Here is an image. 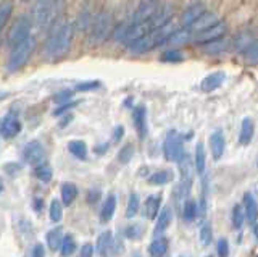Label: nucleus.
<instances>
[{
  "instance_id": "obj_1",
  "label": "nucleus",
  "mask_w": 258,
  "mask_h": 257,
  "mask_svg": "<svg viewBox=\"0 0 258 257\" xmlns=\"http://www.w3.org/2000/svg\"><path fill=\"white\" fill-rule=\"evenodd\" d=\"M73 36H75V26L68 21H58L50 28L48 37L44 44V55L48 60L61 59L68 54Z\"/></svg>"
},
{
  "instance_id": "obj_2",
  "label": "nucleus",
  "mask_w": 258,
  "mask_h": 257,
  "mask_svg": "<svg viewBox=\"0 0 258 257\" xmlns=\"http://www.w3.org/2000/svg\"><path fill=\"white\" fill-rule=\"evenodd\" d=\"M171 33H173V23L169 21V23H166L165 26H160L157 29H153V31H150L149 34H145L144 37L137 39V41H134L133 44H129L127 49L131 50L133 54L150 52V50L155 49V47L163 45Z\"/></svg>"
},
{
  "instance_id": "obj_3",
  "label": "nucleus",
  "mask_w": 258,
  "mask_h": 257,
  "mask_svg": "<svg viewBox=\"0 0 258 257\" xmlns=\"http://www.w3.org/2000/svg\"><path fill=\"white\" fill-rule=\"evenodd\" d=\"M60 10L58 4L55 0H36L34 7H32V23L40 31H45L55 25V20L58 18Z\"/></svg>"
},
{
  "instance_id": "obj_4",
  "label": "nucleus",
  "mask_w": 258,
  "mask_h": 257,
  "mask_svg": "<svg viewBox=\"0 0 258 257\" xmlns=\"http://www.w3.org/2000/svg\"><path fill=\"white\" fill-rule=\"evenodd\" d=\"M113 31H115V25H113L111 15L107 12L97 13L89 26V42L103 44L108 41V37H113Z\"/></svg>"
},
{
  "instance_id": "obj_5",
  "label": "nucleus",
  "mask_w": 258,
  "mask_h": 257,
  "mask_svg": "<svg viewBox=\"0 0 258 257\" xmlns=\"http://www.w3.org/2000/svg\"><path fill=\"white\" fill-rule=\"evenodd\" d=\"M36 49V37L31 36L28 37L26 41H23L21 44L12 47V52H10V57H8L7 62V68L8 71H18L21 67H24L28 63V60L31 59L32 52Z\"/></svg>"
},
{
  "instance_id": "obj_6",
  "label": "nucleus",
  "mask_w": 258,
  "mask_h": 257,
  "mask_svg": "<svg viewBox=\"0 0 258 257\" xmlns=\"http://www.w3.org/2000/svg\"><path fill=\"white\" fill-rule=\"evenodd\" d=\"M32 18L28 15H21V17L13 23V26L10 29L7 37V42L10 47H15L21 44L23 41H26L28 37H31V29H32Z\"/></svg>"
},
{
  "instance_id": "obj_7",
  "label": "nucleus",
  "mask_w": 258,
  "mask_h": 257,
  "mask_svg": "<svg viewBox=\"0 0 258 257\" xmlns=\"http://www.w3.org/2000/svg\"><path fill=\"white\" fill-rule=\"evenodd\" d=\"M163 154L168 162H181L184 159L182 139L177 131H169L163 141Z\"/></svg>"
},
{
  "instance_id": "obj_8",
  "label": "nucleus",
  "mask_w": 258,
  "mask_h": 257,
  "mask_svg": "<svg viewBox=\"0 0 258 257\" xmlns=\"http://www.w3.org/2000/svg\"><path fill=\"white\" fill-rule=\"evenodd\" d=\"M224 31H226V26L223 25V23H216V25L212 26V28L204 29V31H199V33H194L192 37H190V41H194L196 44H202V45H204V44H208V42L216 41V39L223 37Z\"/></svg>"
},
{
  "instance_id": "obj_9",
  "label": "nucleus",
  "mask_w": 258,
  "mask_h": 257,
  "mask_svg": "<svg viewBox=\"0 0 258 257\" xmlns=\"http://www.w3.org/2000/svg\"><path fill=\"white\" fill-rule=\"evenodd\" d=\"M23 157L31 165H36L37 167L40 164H44V159H45L44 146L39 141H31V142H28L26 146H24Z\"/></svg>"
},
{
  "instance_id": "obj_10",
  "label": "nucleus",
  "mask_w": 258,
  "mask_h": 257,
  "mask_svg": "<svg viewBox=\"0 0 258 257\" xmlns=\"http://www.w3.org/2000/svg\"><path fill=\"white\" fill-rule=\"evenodd\" d=\"M20 131H21V123L16 115L8 114L0 120V134H2L5 139L15 138V136H18Z\"/></svg>"
},
{
  "instance_id": "obj_11",
  "label": "nucleus",
  "mask_w": 258,
  "mask_h": 257,
  "mask_svg": "<svg viewBox=\"0 0 258 257\" xmlns=\"http://www.w3.org/2000/svg\"><path fill=\"white\" fill-rule=\"evenodd\" d=\"M216 23H220V21H218L216 15L212 13V12H205V13H202L190 26H187V29L194 34V33H199V31H204V29H208V28L215 26Z\"/></svg>"
},
{
  "instance_id": "obj_12",
  "label": "nucleus",
  "mask_w": 258,
  "mask_h": 257,
  "mask_svg": "<svg viewBox=\"0 0 258 257\" xmlns=\"http://www.w3.org/2000/svg\"><path fill=\"white\" fill-rule=\"evenodd\" d=\"M226 149V139L221 130H216L210 134V150H212V156L215 160H220L224 154Z\"/></svg>"
},
{
  "instance_id": "obj_13",
  "label": "nucleus",
  "mask_w": 258,
  "mask_h": 257,
  "mask_svg": "<svg viewBox=\"0 0 258 257\" xmlns=\"http://www.w3.org/2000/svg\"><path fill=\"white\" fill-rule=\"evenodd\" d=\"M133 122L137 133H139V138L144 139L147 136V110L144 106L136 107L133 112Z\"/></svg>"
},
{
  "instance_id": "obj_14",
  "label": "nucleus",
  "mask_w": 258,
  "mask_h": 257,
  "mask_svg": "<svg viewBox=\"0 0 258 257\" xmlns=\"http://www.w3.org/2000/svg\"><path fill=\"white\" fill-rule=\"evenodd\" d=\"M224 79H226V75L223 71H215V73H210L208 76L202 79L200 87H202V91H205V92H213L218 87L223 86Z\"/></svg>"
},
{
  "instance_id": "obj_15",
  "label": "nucleus",
  "mask_w": 258,
  "mask_h": 257,
  "mask_svg": "<svg viewBox=\"0 0 258 257\" xmlns=\"http://www.w3.org/2000/svg\"><path fill=\"white\" fill-rule=\"evenodd\" d=\"M160 204H161V196L160 194H152L145 199L144 205V215H147V219L157 220V217L160 214Z\"/></svg>"
},
{
  "instance_id": "obj_16",
  "label": "nucleus",
  "mask_w": 258,
  "mask_h": 257,
  "mask_svg": "<svg viewBox=\"0 0 258 257\" xmlns=\"http://www.w3.org/2000/svg\"><path fill=\"white\" fill-rule=\"evenodd\" d=\"M253 133H255V125L252 122V118H244L240 125V134H239V142L242 146H248L253 139Z\"/></svg>"
},
{
  "instance_id": "obj_17",
  "label": "nucleus",
  "mask_w": 258,
  "mask_h": 257,
  "mask_svg": "<svg viewBox=\"0 0 258 257\" xmlns=\"http://www.w3.org/2000/svg\"><path fill=\"white\" fill-rule=\"evenodd\" d=\"M207 10H205V7L202 5L200 2H197V4H192L190 7H187L185 9V12L182 13V23H184V26L187 28V26H190L194 21H196L202 13H205Z\"/></svg>"
},
{
  "instance_id": "obj_18",
  "label": "nucleus",
  "mask_w": 258,
  "mask_h": 257,
  "mask_svg": "<svg viewBox=\"0 0 258 257\" xmlns=\"http://www.w3.org/2000/svg\"><path fill=\"white\" fill-rule=\"evenodd\" d=\"M97 249L102 257H110L113 252V235L111 231H103L97 239Z\"/></svg>"
},
{
  "instance_id": "obj_19",
  "label": "nucleus",
  "mask_w": 258,
  "mask_h": 257,
  "mask_svg": "<svg viewBox=\"0 0 258 257\" xmlns=\"http://www.w3.org/2000/svg\"><path fill=\"white\" fill-rule=\"evenodd\" d=\"M244 209H245V219L250 223H255L258 220V205L250 192H245L244 194Z\"/></svg>"
},
{
  "instance_id": "obj_20",
  "label": "nucleus",
  "mask_w": 258,
  "mask_h": 257,
  "mask_svg": "<svg viewBox=\"0 0 258 257\" xmlns=\"http://www.w3.org/2000/svg\"><path fill=\"white\" fill-rule=\"evenodd\" d=\"M192 37V33L187 29V28H181V29H176L173 31L171 34H169V37L166 39L165 44H169V45H181V44H185L189 42Z\"/></svg>"
},
{
  "instance_id": "obj_21",
  "label": "nucleus",
  "mask_w": 258,
  "mask_h": 257,
  "mask_svg": "<svg viewBox=\"0 0 258 257\" xmlns=\"http://www.w3.org/2000/svg\"><path fill=\"white\" fill-rule=\"evenodd\" d=\"M171 219H173L171 207H163V209H161L158 217H157V220H155V233H163L169 227Z\"/></svg>"
},
{
  "instance_id": "obj_22",
  "label": "nucleus",
  "mask_w": 258,
  "mask_h": 257,
  "mask_svg": "<svg viewBox=\"0 0 258 257\" xmlns=\"http://www.w3.org/2000/svg\"><path fill=\"white\" fill-rule=\"evenodd\" d=\"M228 49H229V41L224 37H220V39H216V41L204 44V52H207L210 55H220Z\"/></svg>"
},
{
  "instance_id": "obj_23",
  "label": "nucleus",
  "mask_w": 258,
  "mask_h": 257,
  "mask_svg": "<svg viewBox=\"0 0 258 257\" xmlns=\"http://www.w3.org/2000/svg\"><path fill=\"white\" fill-rule=\"evenodd\" d=\"M194 167H196L197 173H204L205 167H207V152H205V146L202 142H199L196 146V154H194Z\"/></svg>"
},
{
  "instance_id": "obj_24",
  "label": "nucleus",
  "mask_w": 258,
  "mask_h": 257,
  "mask_svg": "<svg viewBox=\"0 0 258 257\" xmlns=\"http://www.w3.org/2000/svg\"><path fill=\"white\" fill-rule=\"evenodd\" d=\"M63 239H64V236H63L61 227H56V228H53L47 233V244L52 251H58V249L61 247Z\"/></svg>"
},
{
  "instance_id": "obj_25",
  "label": "nucleus",
  "mask_w": 258,
  "mask_h": 257,
  "mask_svg": "<svg viewBox=\"0 0 258 257\" xmlns=\"http://www.w3.org/2000/svg\"><path fill=\"white\" fill-rule=\"evenodd\" d=\"M168 239L166 238H157L152 241V244L149 247V252L152 257H165L168 252Z\"/></svg>"
},
{
  "instance_id": "obj_26",
  "label": "nucleus",
  "mask_w": 258,
  "mask_h": 257,
  "mask_svg": "<svg viewBox=\"0 0 258 257\" xmlns=\"http://www.w3.org/2000/svg\"><path fill=\"white\" fill-rule=\"evenodd\" d=\"M115 209H116V196H115V194H110L107 199H105V202H103L100 220H102L103 223L110 222V220H111V217H113V214H115Z\"/></svg>"
},
{
  "instance_id": "obj_27",
  "label": "nucleus",
  "mask_w": 258,
  "mask_h": 257,
  "mask_svg": "<svg viewBox=\"0 0 258 257\" xmlns=\"http://www.w3.org/2000/svg\"><path fill=\"white\" fill-rule=\"evenodd\" d=\"M78 196V188L73 183H63L61 184V200L64 205H71L75 202V199Z\"/></svg>"
},
{
  "instance_id": "obj_28",
  "label": "nucleus",
  "mask_w": 258,
  "mask_h": 257,
  "mask_svg": "<svg viewBox=\"0 0 258 257\" xmlns=\"http://www.w3.org/2000/svg\"><path fill=\"white\" fill-rule=\"evenodd\" d=\"M171 180H173V172L169 170H160L149 176V183L153 184V186H163V184L169 183Z\"/></svg>"
},
{
  "instance_id": "obj_29",
  "label": "nucleus",
  "mask_w": 258,
  "mask_h": 257,
  "mask_svg": "<svg viewBox=\"0 0 258 257\" xmlns=\"http://www.w3.org/2000/svg\"><path fill=\"white\" fill-rule=\"evenodd\" d=\"M68 150L76 159L84 160L87 157V146H86L84 141H70L68 142Z\"/></svg>"
},
{
  "instance_id": "obj_30",
  "label": "nucleus",
  "mask_w": 258,
  "mask_h": 257,
  "mask_svg": "<svg viewBox=\"0 0 258 257\" xmlns=\"http://www.w3.org/2000/svg\"><path fill=\"white\" fill-rule=\"evenodd\" d=\"M13 13V4L10 0H5V2L0 4V31L5 28V25L8 23Z\"/></svg>"
},
{
  "instance_id": "obj_31",
  "label": "nucleus",
  "mask_w": 258,
  "mask_h": 257,
  "mask_svg": "<svg viewBox=\"0 0 258 257\" xmlns=\"http://www.w3.org/2000/svg\"><path fill=\"white\" fill-rule=\"evenodd\" d=\"M139 205H141V200H139V196L133 192V194H129V199H127V205H126V217L127 219H134L139 212Z\"/></svg>"
},
{
  "instance_id": "obj_32",
  "label": "nucleus",
  "mask_w": 258,
  "mask_h": 257,
  "mask_svg": "<svg viewBox=\"0 0 258 257\" xmlns=\"http://www.w3.org/2000/svg\"><path fill=\"white\" fill-rule=\"evenodd\" d=\"M197 217V204L196 200L192 199H187L184 202V207H182V219L185 222H192L194 219Z\"/></svg>"
},
{
  "instance_id": "obj_33",
  "label": "nucleus",
  "mask_w": 258,
  "mask_h": 257,
  "mask_svg": "<svg viewBox=\"0 0 258 257\" xmlns=\"http://www.w3.org/2000/svg\"><path fill=\"white\" fill-rule=\"evenodd\" d=\"M252 41H253V37L250 33H239L236 37H234V49L244 52Z\"/></svg>"
},
{
  "instance_id": "obj_34",
  "label": "nucleus",
  "mask_w": 258,
  "mask_h": 257,
  "mask_svg": "<svg viewBox=\"0 0 258 257\" xmlns=\"http://www.w3.org/2000/svg\"><path fill=\"white\" fill-rule=\"evenodd\" d=\"M60 249H61V255L63 257H68L71 254H75V251H76V241H75V238H73L71 235L64 236Z\"/></svg>"
},
{
  "instance_id": "obj_35",
  "label": "nucleus",
  "mask_w": 258,
  "mask_h": 257,
  "mask_svg": "<svg viewBox=\"0 0 258 257\" xmlns=\"http://www.w3.org/2000/svg\"><path fill=\"white\" fill-rule=\"evenodd\" d=\"M245 220V211L240 205H234L232 209V225L236 230H240L242 225H244Z\"/></svg>"
},
{
  "instance_id": "obj_36",
  "label": "nucleus",
  "mask_w": 258,
  "mask_h": 257,
  "mask_svg": "<svg viewBox=\"0 0 258 257\" xmlns=\"http://www.w3.org/2000/svg\"><path fill=\"white\" fill-rule=\"evenodd\" d=\"M52 175H53V172H52L50 165L40 164V165L36 167V176H37V178H39L40 181H44V183L50 181V180H52Z\"/></svg>"
},
{
  "instance_id": "obj_37",
  "label": "nucleus",
  "mask_w": 258,
  "mask_h": 257,
  "mask_svg": "<svg viewBox=\"0 0 258 257\" xmlns=\"http://www.w3.org/2000/svg\"><path fill=\"white\" fill-rule=\"evenodd\" d=\"M184 60V54L177 49H169L163 55H161V62H168V63H177Z\"/></svg>"
},
{
  "instance_id": "obj_38",
  "label": "nucleus",
  "mask_w": 258,
  "mask_h": 257,
  "mask_svg": "<svg viewBox=\"0 0 258 257\" xmlns=\"http://www.w3.org/2000/svg\"><path fill=\"white\" fill-rule=\"evenodd\" d=\"M61 215H63V207L61 202L58 199H53L50 202V220L52 222H60L61 220Z\"/></svg>"
},
{
  "instance_id": "obj_39",
  "label": "nucleus",
  "mask_w": 258,
  "mask_h": 257,
  "mask_svg": "<svg viewBox=\"0 0 258 257\" xmlns=\"http://www.w3.org/2000/svg\"><path fill=\"white\" fill-rule=\"evenodd\" d=\"M213 239V230H212V225L210 223H204L200 228V241L204 246H208L210 243H212Z\"/></svg>"
},
{
  "instance_id": "obj_40",
  "label": "nucleus",
  "mask_w": 258,
  "mask_h": 257,
  "mask_svg": "<svg viewBox=\"0 0 258 257\" xmlns=\"http://www.w3.org/2000/svg\"><path fill=\"white\" fill-rule=\"evenodd\" d=\"M244 55L248 62H258V39H253L244 50Z\"/></svg>"
},
{
  "instance_id": "obj_41",
  "label": "nucleus",
  "mask_w": 258,
  "mask_h": 257,
  "mask_svg": "<svg viewBox=\"0 0 258 257\" xmlns=\"http://www.w3.org/2000/svg\"><path fill=\"white\" fill-rule=\"evenodd\" d=\"M133 156H134V147L131 144H126V146L118 152V160L121 164H127L129 160L133 159Z\"/></svg>"
},
{
  "instance_id": "obj_42",
  "label": "nucleus",
  "mask_w": 258,
  "mask_h": 257,
  "mask_svg": "<svg viewBox=\"0 0 258 257\" xmlns=\"http://www.w3.org/2000/svg\"><path fill=\"white\" fill-rule=\"evenodd\" d=\"M142 233H144V228H142V225H131V227H127L126 228V236L129 239H137V238H141L142 236Z\"/></svg>"
},
{
  "instance_id": "obj_43",
  "label": "nucleus",
  "mask_w": 258,
  "mask_h": 257,
  "mask_svg": "<svg viewBox=\"0 0 258 257\" xmlns=\"http://www.w3.org/2000/svg\"><path fill=\"white\" fill-rule=\"evenodd\" d=\"M216 252L218 257H229V243L226 238H221L216 244Z\"/></svg>"
},
{
  "instance_id": "obj_44",
  "label": "nucleus",
  "mask_w": 258,
  "mask_h": 257,
  "mask_svg": "<svg viewBox=\"0 0 258 257\" xmlns=\"http://www.w3.org/2000/svg\"><path fill=\"white\" fill-rule=\"evenodd\" d=\"M73 97V92L71 91H61V92H58L53 97V100L55 102H58V104H67V102H70V99Z\"/></svg>"
},
{
  "instance_id": "obj_45",
  "label": "nucleus",
  "mask_w": 258,
  "mask_h": 257,
  "mask_svg": "<svg viewBox=\"0 0 258 257\" xmlns=\"http://www.w3.org/2000/svg\"><path fill=\"white\" fill-rule=\"evenodd\" d=\"M99 86H100L99 81H89V83L78 84V86H76V89H78V91H92V89H97Z\"/></svg>"
},
{
  "instance_id": "obj_46",
  "label": "nucleus",
  "mask_w": 258,
  "mask_h": 257,
  "mask_svg": "<svg viewBox=\"0 0 258 257\" xmlns=\"http://www.w3.org/2000/svg\"><path fill=\"white\" fill-rule=\"evenodd\" d=\"M76 106V102H67V104H61V107L60 109H56L55 112H53V115H61V114H64V112H68L70 109H73Z\"/></svg>"
},
{
  "instance_id": "obj_47",
  "label": "nucleus",
  "mask_w": 258,
  "mask_h": 257,
  "mask_svg": "<svg viewBox=\"0 0 258 257\" xmlns=\"http://www.w3.org/2000/svg\"><path fill=\"white\" fill-rule=\"evenodd\" d=\"M94 255V247L91 244H84L81 247V257H92Z\"/></svg>"
},
{
  "instance_id": "obj_48",
  "label": "nucleus",
  "mask_w": 258,
  "mask_h": 257,
  "mask_svg": "<svg viewBox=\"0 0 258 257\" xmlns=\"http://www.w3.org/2000/svg\"><path fill=\"white\" fill-rule=\"evenodd\" d=\"M32 257H45V251L42 244H36L32 249Z\"/></svg>"
},
{
  "instance_id": "obj_49",
  "label": "nucleus",
  "mask_w": 258,
  "mask_h": 257,
  "mask_svg": "<svg viewBox=\"0 0 258 257\" xmlns=\"http://www.w3.org/2000/svg\"><path fill=\"white\" fill-rule=\"evenodd\" d=\"M99 197H100V191H99V189L91 191V192H89V196H87L89 202H91V204H95L97 200H99Z\"/></svg>"
},
{
  "instance_id": "obj_50",
  "label": "nucleus",
  "mask_w": 258,
  "mask_h": 257,
  "mask_svg": "<svg viewBox=\"0 0 258 257\" xmlns=\"http://www.w3.org/2000/svg\"><path fill=\"white\" fill-rule=\"evenodd\" d=\"M123 134H124V128L123 126H116L115 128V134H113V139L119 141L121 138H123Z\"/></svg>"
},
{
  "instance_id": "obj_51",
  "label": "nucleus",
  "mask_w": 258,
  "mask_h": 257,
  "mask_svg": "<svg viewBox=\"0 0 258 257\" xmlns=\"http://www.w3.org/2000/svg\"><path fill=\"white\" fill-rule=\"evenodd\" d=\"M253 233H255V236L258 238V225H255V227H253Z\"/></svg>"
},
{
  "instance_id": "obj_52",
  "label": "nucleus",
  "mask_w": 258,
  "mask_h": 257,
  "mask_svg": "<svg viewBox=\"0 0 258 257\" xmlns=\"http://www.w3.org/2000/svg\"><path fill=\"white\" fill-rule=\"evenodd\" d=\"M2 188H4V183H2V180H0V192H2Z\"/></svg>"
},
{
  "instance_id": "obj_53",
  "label": "nucleus",
  "mask_w": 258,
  "mask_h": 257,
  "mask_svg": "<svg viewBox=\"0 0 258 257\" xmlns=\"http://www.w3.org/2000/svg\"><path fill=\"white\" fill-rule=\"evenodd\" d=\"M134 257H141V255H139V254H136V255H134Z\"/></svg>"
},
{
  "instance_id": "obj_54",
  "label": "nucleus",
  "mask_w": 258,
  "mask_h": 257,
  "mask_svg": "<svg viewBox=\"0 0 258 257\" xmlns=\"http://www.w3.org/2000/svg\"><path fill=\"white\" fill-rule=\"evenodd\" d=\"M207 257H212V255H207Z\"/></svg>"
},
{
  "instance_id": "obj_55",
  "label": "nucleus",
  "mask_w": 258,
  "mask_h": 257,
  "mask_svg": "<svg viewBox=\"0 0 258 257\" xmlns=\"http://www.w3.org/2000/svg\"><path fill=\"white\" fill-rule=\"evenodd\" d=\"M182 257H184V255H182Z\"/></svg>"
}]
</instances>
